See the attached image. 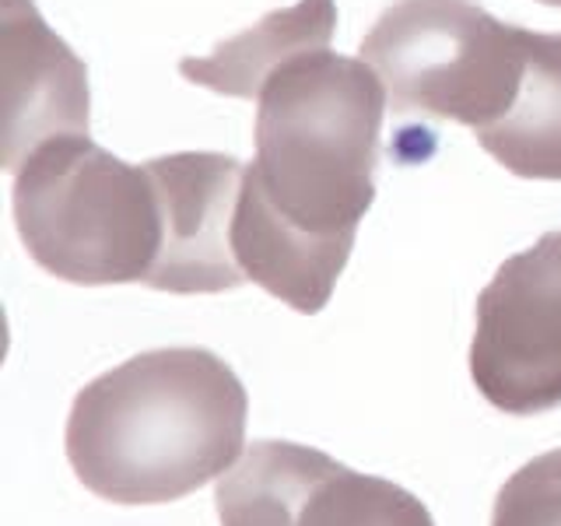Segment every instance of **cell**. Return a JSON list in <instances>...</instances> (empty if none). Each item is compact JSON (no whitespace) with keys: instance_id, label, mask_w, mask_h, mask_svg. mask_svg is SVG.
Instances as JSON below:
<instances>
[{"instance_id":"6da1fadb","label":"cell","mask_w":561,"mask_h":526,"mask_svg":"<svg viewBox=\"0 0 561 526\" xmlns=\"http://www.w3.org/2000/svg\"><path fill=\"white\" fill-rule=\"evenodd\" d=\"M256 102L232 250L245 281L316 316L376 201L386 84L362 57L316 49L280 67Z\"/></svg>"},{"instance_id":"7a4b0ae2","label":"cell","mask_w":561,"mask_h":526,"mask_svg":"<svg viewBox=\"0 0 561 526\" xmlns=\"http://www.w3.org/2000/svg\"><path fill=\"white\" fill-rule=\"evenodd\" d=\"M245 411V386L215 351H145L75 397L64 432L67 460L105 502H175L236 464Z\"/></svg>"},{"instance_id":"3957f363","label":"cell","mask_w":561,"mask_h":526,"mask_svg":"<svg viewBox=\"0 0 561 526\" xmlns=\"http://www.w3.org/2000/svg\"><path fill=\"white\" fill-rule=\"evenodd\" d=\"M14 225L28 256L70 285H148L162 253V207L148 169L95 140L57 137L14 172Z\"/></svg>"},{"instance_id":"277c9868","label":"cell","mask_w":561,"mask_h":526,"mask_svg":"<svg viewBox=\"0 0 561 526\" xmlns=\"http://www.w3.org/2000/svg\"><path fill=\"white\" fill-rule=\"evenodd\" d=\"M362 60L382 78L397 113L481 134L516 99L526 28L499 22L473 0H397L362 39Z\"/></svg>"},{"instance_id":"5b68a950","label":"cell","mask_w":561,"mask_h":526,"mask_svg":"<svg viewBox=\"0 0 561 526\" xmlns=\"http://www.w3.org/2000/svg\"><path fill=\"white\" fill-rule=\"evenodd\" d=\"M470 376L505 414L561 408V228L508 256L478 295Z\"/></svg>"},{"instance_id":"8992f818","label":"cell","mask_w":561,"mask_h":526,"mask_svg":"<svg viewBox=\"0 0 561 526\" xmlns=\"http://www.w3.org/2000/svg\"><path fill=\"white\" fill-rule=\"evenodd\" d=\"M215 502L221 526H435L408 488L280 438L253 443Z\"/></svg>"},{"instance_id":"52a82bcc","label":"cell","mask_w":561,"mask_h":526,"mask_svg":"<svg viewBox=\"0 0 561 526\" xmlns=\"http://www.w3.org/2000/svg\"><path fill=\"white\" fill-rule=\"evenodd\" d=\"M162 207V253L148 288L215 295L245 285L232 250V225L245 169L218 151H180L145 165Z\"/></svg>"},{"instance_id":"ba28073f","label":"cell","mask_w":561,"mask_h":526,"mask_svg":"<svg viewBox=\"0 0 561 526\" xmlns=\"http://www.w3.org/2000/svg\"><path fill=\"white\" fill-rule=\"evenodd\" d=\"M4 67V169L57 137L88 134V70L53 32L32 0H4L0 22Z\"/></svg>"},{"instance_id":"9c48e42d","label":"cell","mask_w":561,"mask_h":526,"mask_svg":"<svg viewBox=\"0 0 561 526\" xmlns=\"http://www.w3.org/2000/svg\"><path fill=\"white\" fill-rule=\"evenodd\" d=\"M337 28L333 0H298L295 8L263 14L253 28L215 46L210 57H190L180 64V75L190 84L210 88L232 99H260L280 67L306 53L327 49Z\"/></svg>"},{"instance_id":"30bf717a","label":"cell","mask_w":561,"mask_h":526,"mask_svg":"<svg viewBox=\"0 0 561 526\" xmlns=\"http://www.w3.org/2000/svg\"><path fill=\"white\" fill-rule=\"evenodd\" d=\"M478 140L519 180H561V32L526 28L516 99Z\"/></svg>"},{"instance_id":"8fae6325","label":"cell","mask_w":561,"mask_h":526,"mask_svg":"<svg viewBox=\"0 0 561 526\" xmlns=\"http://www.w3.org/2000/svg\"><path fill=\"white\" fill-rule=\"evenodd\" d=\"M491 526H561V449L534 456L502 484Z\"/></svg>"},{"instance_id":"7c38bea8","label":"cell","mask_w":561,"mask_h":526,"mask_svg":"<svg viewBox=\"0 0 561 526\" xmlns=\"http://www.w3.org/2000/svg\"><path fill=\"white\" fill-rule=\"evenodd\" d=\"M540 4H551V8H561V0H540Z\"/></svg>"}]
</instances>
